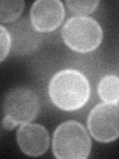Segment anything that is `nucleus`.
<instances>
[{
	"label": "nucleus",
	"instance_id": "obj_4",
	"mask_svg": "<svg viewBox=\"0 0 119 159\" xmlns=\"http://www.w3.org/2000/svg\"><path fill=\"white\" fill-rule=\"evenodd\" d=\"M4 116L17 124H25L36 118L40 111V99L37 93L29 87H16L5 94Z\"/></svg>",
	"mask_w": 119,
	"mask_h": 159
},
{
	"label": "nucleus",
	"instance_id": "obj_3",
	"mask_svg": "<svg viewBox=\"0 0 119 159\" xmlns=\"http://www.w3.org/2000/svg\"><path fill=\"white\" fill-rule=\"evenodd\" d=\"M102 29L88 16H73L64 23L62 37L68 48L78 53L94 51L102 41Z\"/></svg>",
	"mask_w": 119,
	"mask_h": 159
},
{
	"label": "nucleus",
	"instance_id": "obj_9",
	"mask_svg": "<svg viewBox=\"0 0 119 159\" xmlns=\"http://www.w3.org/2000/svg\"><path fill=\"white\" fill-rule=\"evenodd\" d=\"M98 96L103 102L118 103L119 79L115 75H106L98 84Z\"/></svg>",
	"mask_w": 119,
	"mask_h": 159
},
{
	"label": "nucleus",
	"instance_id": "obj_10",
	"mask_svg": "<svg viewBox=\"0 0 119 159\" xmlns=\"http://www.w3.org/2000/svg\"><path fill=\"white\" fill-rule=\"evenodd\" d=\"M25 7L22 0H0V22L13 23L19 19Z\"/></svg>",
	"mask_w": 119,
	"mask_h": 159
},
{
	"label": "nucleus",
	"instance_id": "obj_13",
	"mask_svg": "<svg viewBox=\"0 0 119 159\" xmlns=\"http://www.w3.org/2000/svg\"><path fill=\"white\" fill-rule=\"evenodd\" d=\"M18 124L13 121L11 118H9L8 116H4L3 119H2V127L4 129H6V130H12L15 127H16Z\"/></svg>",
	"mask_w": 119,
	"mask_h": 159
},
{
	"label": "nucleus",
	"instance_id": "obj_6",
	"mask_svg": "<svg viewBox=\"0 0 119 159\" xmlns=\"http://www.w3.org/2000/svg\"><path fill=\"white\" fill-rule=\"evenodd\" d=\"M11 38L10 53L13 56H25L38 49L42 42V34L34 28L30 19L20 18L7 28Z\"/></svg>",
	"mask_w": 119,
	"mask_h": 159
},
{
	"label": "nucleus",
	"instance_id": "obj_1",
	"mask_svg": "<svg viewBox=\"0 0 119 159\" xmlns=\"http://www.w3.org/2000/svg\"><path fill=\"white\" fill-rule=\"evenodd\" d=\"M49 96L55 106L63 111H77L89 99L90 86L86 77L79 71L62 70L50 81Z\"/></svg>",
	"mask_w": 119,
	"mask_h": 159
},
{
	"label": "nucleus",
	"instance_id": "obj_7",
	"mask_svg": "<svg viewBox=\"0 0 119 159\" xmlns=\"http://www.w3.org/2000/svg\"><path fill=\"white\" fill-rule=\"evenodd\" d=\"M64 4L60 0H38L30 9V21L38 32H52L64 18Z\"/></svg>",
	"mask_w": 119,
	"mask_h": 159
},
{
	"label": "nucleus",
	"instance_id": "obj_5",
	"mask_svg": "<svg viewBox=\"0 0 119 159\" xmlns=\"http://www.w3.org/2000/svg\"><path fill=\"white\" fill-rule=\"evenodd\" d=\"M118 103H99L87 117V128L90 135L99 142H111L119 136Z\"/></svg>",
	"mask_w": 119,
	"mask_h": 159
},
{
	"label": "nucleus",
	"instance_id": "obj_8",
	"mask_svg": "<svg viewBox=\"0 0 119 159\" xmlns=\"http://www.w3.org/2000/svg\"><path fill=\"white\" fill-rule=\"evenodd\" d=\"M49 132L38 123L21 124L17 131V142L20 149L29 156H40L49 148Z\"/></svg>",
	"mask_w": 119,
	"mask_h": 159
},
{
	"label": "nucleus",
	"instance_id": "obj_12",
	"mask_svg": "<svg viewBox=\"0 0 119 159\" xmlns=\"http://www.w3.org/2000/svg\"><path fill=\"white\" fill-rule=\"evenodd\" d=\"M11 49V38L7 28L0 25V63L5 60Z\"/></svg>",
	"mask_w": 119,
	"mask_h": 159
},
{
	"label": "nucleus",
	"instance_id": "obj_11",
	"mask_svg": "<svg viewBox=\"0 0 119 159\" xmlns=\"http://www.w3.org/2000/svg\"><path fill=\"white\" fill-rule=\"evenodd\" d=\"M98 0H68L66 5L77 16H86L92 13L98 6Z\"/></svg>",
	"mask_w": 119,
	"mask_h": 159
},
{
	"label": "nucleus",
	"instance_id": "obj_2",
	"mask_svg": "<svg viewBox=\"0 0 119 159\" xmlns=\"http://www.w3.org/2000/svg\"><path fill=\"white\" fill-rule=\"evenodd\" d=\"M52 143L54 155L59 159H86L91 150V140L86 127L74 120L60 124Z\"/></svg>",
	"mask_w": 119,
	"mask_h": 159
}]
</instances>
